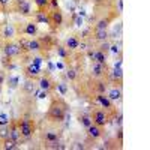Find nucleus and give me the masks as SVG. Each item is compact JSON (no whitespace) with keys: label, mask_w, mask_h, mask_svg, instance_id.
Segmentation results:
<instances>
[{"label":"nucleus","mask_w":150,"mask_h":150,"mask_svg":"<svg viewBox=\"0 0 150 150\" xmlns=\"http://www.w3.org/2000/svg\"><path fill=\"white\" fill-rule=\"evenodd\" d=\"M57 89H60L62 95L66 93V86H65V83H57Z\"/></svg>","instance_id":"obj_37"},{"label":"nucleus","mask_w":150,"mask_h":150,"mask_svg":"<svg viewBox=\"0 0 150 150\" xmlns=\"http://www.w3.org/2000/svg\"><path fill=\"white\" fill-rule=\"evenodd\" d=\"M6 78H8V77H6V71H5V69H0V84H2V86L5 84Z\"/></svg>","instance_id":"obj_35"},{"label":"nucleus","mask_w":150,"mask_h":150,"mask_svg":"<svg viewBox=\"0 0 150 150\" xmlns=\"http://www.w3.org/2000/svg\"><path fill=\"white\" fill-rule=\"evenodd\" d=\"M38 87H39V90L47 92L48 95H53L57 90V81L54 80L51 74L45 71V72H42L41 78L38 80Z\"/></svg>","instance_id":"obj_8"},{"label":"nucleus","mask_w":150,"mask_h":150,"mask_svg":"<svg viewBox=\"0 0 150 150\" xmlns=\"http://www.w3.org/2000/svg\"><path fill=\"white\" fill-rule=\"evenodd\" d=\"M90 119H92V122L93 123H96V125H99V126H107V125L111 122V119H110V116L107 114V111L104 110V108H101L99 105H93L92 108H90Z\"/></svg>","instance_id":"obj_11"},{"label":"nucleus","mask_w":150,"mask_h":150,"mask_svg":"<svg viewBox=\"0 0 150 150\" xmlns=\"http://www.w3.org/2000/svg\"><path fill=\"white\" fill-rule=\"evenodd\" d=\"M114 140H116L119 149H122V147H123V128H122V126H119V129H117V132H116V137H114Z\"/></svg>","instance_id":"obj_31"},{"label":"nucleus","mask_w":150,"mask_h":150,"mask_svg":"<svg viewBox=\"0 0 150 150\" xmlns=\"http://www.w3.org/2000/svg\"><path fill=\"white\" fill-rule=\"evenodd\" d=\"M90 98H92V101H93V105H99L101 108H104L111 120L116 119V116L119 114L116 102H112L105 93H93V95H90Z\"/></svg>","instance_id":"obj_5"},{"label":"nucleus","mask_w":150,"mask_h":150,"mask_svg":"<svg viewBox=\"0 0 150 150\" xmlns=\"http://www.w3.org/2000/svg\"><path fill=\"white\" fill-rule=\"evenodd\" d=\"M68 102L62 96H53L50 101L48 110H47V120L51 125H60L63 123L68 114Z\"/></svg>","instance_id":"obj_1"},{"label":"nucleus","mask_w":150,"mask_h":150,"mask_svg":"<svg viewBox=\"0 0 150 150\" xmlns=\"http://www.w3.org/2000/svg\"><path fill=\"white\" fill-rule=\"evenodd\" d=\"M32 17H33V21L35 23H38V24L45 23L47 26H48V12H39V11H36V12H33V14H32Z\"/></svg>","instance_id":"obj_27"},{"label":"nucleus","mask_w":150,"mask_h":150,"mask_svg":"<svg viewBox=\"0 0 150 150\" xmlns=\"http://www.w3.org/2000/svg\"><path fill=\"white\" fill-rule=\"evenodd\" d=\"M80 42H81V36L80 35H69L66 39L63 41V45L69 50V51H78L80 48Z\"/></svg>","instance_id":"obj_18"},{"label":"nucleus","mask_w":150,"mask_h":150,"mask_svg":"<svg viewBox=\"0 0 150 150\" xmlns=\"http://www.w3.org/2000/svg\"><path fill=\"white\" fill-rule=\"evenodd\" d=\"M65 24V15L60 8L57 9H48V27L51 33H57L62 30Z\"/></svg>","instance_id":"obj_7"},{"label":"nucleus","mask_w":150,"mask_h":150,"mask_svg":"<svg viewBox=\"0 0 150 150\" xmlns=\"http://www.w3.org/2000/svg\"><path fill=\"white\" fill-rule=\"evenodd\" d=\"M86 144H96L101 138L105 137V128L104 126H99L96 123H92L86 128Z\"/></svg>","instance_id":"obj_10"},{"label":"nucleus","mask_w":150,"mask_h":150,"mask_svg":"<svg viewBox=\"0 0 150 150\" xmlns=\"http://www.w3.org/2000/svg\"><path fill=\"white\" fill-rule=\"evenodd\" d=\"M18 126H20V132H21V140H30L38 129L36 120L30 112H26V114H23L18 119Z\"/></svg>","instance_id":"obj_4"},{"label":"nucleus","mask_w":150,"mask_h":150,"mask_svg":"<svg viewBox=\"0 0 150 150\" xmlns=\"http://www.w3.org/2000/svg\"><path fill=\"white\" fill-rule=\"evenodd\" d=\"M33 3L36 6V11L39 12H48L50 9V0H33Z\"/></svg>","instance_id":"obj_30"},{"label":"nucleus","mask_w":150,"mask_h":150,"mask_svg":"<svg viewBox=\"0 0 150 150\" xmlns=\"http://www.w3.org/2000/svg\"><path fill=\"white\" fill-rule=\"evenodd\" d=\"M18 141H15V140H12V138H5V140H2L0 141V149L2 150H15V149H18Z\"/></svg>","instance_id":"obj_25"},{"label":"nucleus","mask_w":150,"mask_h":150,"mask_svg":"<svg viewBox=\"0 0 150 150\" xmlns=\"http://www.w3.org/2000/svg\"><path fill=\"white\" fill-rule=\"evenodd\" d=\"M2 90H3V86L0 84V95H2Z\"/></svg>","instance_id":"obj_39"},{"label":"nucleus","mask_w":150,"mask_h":150,"mask_svg":"<svg viewBox=\"0 0 150 150\" xmlns=\"http://www.w3.org/2000/svg\"><path fill=\"white\" fill-rule=\"evenodd\" d=\"M0 38L3 41H8V39H15L17 35H15V29H14V24H3L2 27V32H0Z\"/></svg>","instance_id":"obj_23"},{"label":"nucleus","mask_w":150,"mask_h":150,"mask_svg":"<svg viewBox=\"0 0 150 150\" xmlns=\"http://www.w3.org/2000/svg\"><path fill=\"white\" fill-rule=\"evenodd\" d=\"M9 12L12 14H20L23 17H32L33 11H32V3L30 0H12Z\"/></svg>","instance_id":"obj_9"},{"label":"nucleus","mask_w":150,"mask_h":150,"mask_svg":"<svg viewBox=\"0 0 150 150\" xmlns=\"http://www.w3.org/2000/svg\"><path fill=\"white\" fill-rule=\"evenodd\" d=\"M2 27H3V24H2V21H0V32H2Z\"/></svg>","instance_id":"obj_40"},{"label":"nucleus","mask_w":150,"mask_h":150,"mask_svg":"<svg viewBox=\"0 0 150 150\" xmlns=\"http://www.w3.org/2000/svg\"><path fill=\"white\" fill-rule=\"evenodd\" d=\"M9 137V128H8V125H0V141L8 138Z\"/></svg>","instance_id":"obj_32"},{"label":"nucleus","mask_w":150,"mask_h":150,"mask_svg":"<svg viewBox=\"0 0 150 150\" xmlns=\"http://www.w3.org/2000/svg\"><path fill=\"white\" fill-rule=\"evenodd\" d=\"M35 90H36V81H33V80H26L21 84V93L23 95H33Z\"/></svg>","instance_id":"obj_24"},{"label":"nucleus","mask_w":150,"mask_h":150,"mask_svg":"<svg viewBox=\"0 0 150 150\" xmlns=\"http://www.w3.org/2000/svg\"><path fill=\"white\" fill-rule=\"evenodd\" d=\"M14 29H15V35L17 36H26V38H35L39 35V24L35 23L33 20L21 23V21H15L14 23Z\"/></svg>","instance_id":"obj_6"},{"label":"nucleus","mask_w":150,"mask_h":150,"mask_svg":"<svg viewBox=\"0 0 150 150\" xmlns=\"http://www.w3.org/2000/svg\"><path fill=\"white\" fill-rule=\"evenodd\" d=\"M41 143L45 149H51V150H57V149H65L62 138H63V132L60 129H44L39 135Z\"/></svg>","instance_id":"obj_3"},{"label":"nucleus","mask_w":150,"mask_h":150,"mask_svg":"<svg viewBox=\"0 0 150 150\" xmlns=\"http://www.w3.org/2000/svg\"><path fill=\"white\" fill-rule=\"evenodd\" d=\"M59 6V0H50V9H57Z\"/></svg>","instance_id":"obj_36"},{"label":"nucleus","mask_w":150,"mask_h":150,"mask_svg":"<svg viewBox=\"0 0 150 150\" xmlns=\"http://www.w3.org/2000/svg\"><path fill=\"white\" fill-rule=\"evenodd\" d=\"M77 120H78V123L81 125L83 128H87L89 125L93 123L92 119H90V114H89V112H78V114H77Z\"/></svg>","instance_id":"obj_26"},{"label":"nucleus","mask_w":150,"mask_h":150,"mask_svg":"<svg viewBox=\"0 0 150 150\" xmlns=\"http://www.w3.org/2000/svg\"><path fill=\"white\" fill-rule=\"evenodd\" d=\"M2 56L12 57V59H20V57H21L20 48H18V45H17L15 39H8V41H3V44H2Z\"/></svg>","instance_id":"obj_13"},{"label":"nucleus","mask_w":150,"mask_h":150,"mask_svg":"<svg viewBox=\"0 0 150 150\" xmlns=\"http://www.w3.org/2000/svg\"><path fill=\"white\" fill-rule=\"evenodd\" d=\"M80 75V63H69L66 65V78L69 83H75Z\"/></svg>","instance_id":"obj_19"},{"label":"nucleus","mask_w":150,"mask_h":150,"mask_svg":"<svg viewBox=\"0 0 150 150\" xmlns=\"http://www.w3.org/2000/svg\"><path fill=\"white\" fill-rule=\"evenodd\" d=\"M108 74H110L108 63L102 65V63H98V62H92V65H90V78L108 80Z\"/></svg>","instance_id":"obj_12"},{"label":"nucleus","mask_w":150,"mask_h":150,"mask_svg":"<svg viewBox=\"0 0 150 150\" xmlns=\"http://www.w3.org/2000/svg\"><path fill=\"white\" fill-rule=\"evenodd\" d=\"M9 128V138L15 140V141H21V132H20V126H18V119H12L8 123Z\"/></svg>","instance_id":"obj_20"},{"label":"nucleus","mask_w":150,"mask_h":150,"mask_svg":"<svg viewBox=\"0 0 150 150\" xmlns=\"http://www.w3.org/2000/svg\"><path fill=\"white\" fill-rule=\"evenodd\" d=\"M95 21L99 18H108L114 21L120 17V11L116 6V0H95Z\"/></svg>","instance_id":"obj_2"},{"label":"nucleus","mask_w":150,"mask_h":150,"mask_svg":"<svg viewBox=\"0 0 150 150\" xmlns=\"http://www.w3.org/2000/svg\"><path fill=\"white\" fill-rule=\"evenodd\" d=\"M17 83H18V78H12L11 80V87H17Z\"/></svg>","instance_id":"obj_38"},{"label":"nucleus","mask_w":150,"mask_h":150,"mask_svg":"<svg viewBox=\"0 0 150 150\" xmlns=\"http://www.w3.org/2000/svg\"><path fill=\"white\" fill-rule=\"evenodd\" d=\"M108 83L112 84V86H119V87L123 86V71H122L120 65L116 66L112 71L110 69V74H108Z\"/></svg>","instance_id":"obj_16"},{"label":"nucleus","mask_w":150,"mask_h":150,"mask_svg":"<svg viewBox=\"0 0 150 150\" xmlns=\"http://www.w3.org/2000/svg\"><path fill=\"white\" fill-rule=\"evenodd\" d=\"M38 39L41 41L42 47L45 48V51L50 54L51 50H54V47L57 45V41L54 39V36H51L50 33H42V35H38Z\"/></svg>","instance_id":"obj_17"},{"label":"nucleus","mask_w":150,"mask_h":150,"mask_svg":"<svg viewBox=\"0 0 150 150\" xmlns=\"http://www.w3.org/2000/svg\"><path fill=\"white\" fill-rule=\"evenodd\" d=\"M23 75H24V78L26 80H33L38 83V80L41 78V75H42V68L39 66H36L33 63H26V65H23Z\"/></svg>","instance_id":"obj_14"},{"label":"nucleus","mask_w":150,"mask_h":150,"mask_svg":"<svg viewBox=\"0 0 150 150\" xmlns=\"http://www.w3.org/2000/svg\"><path fill=\"white\" fill-rule=\"evenodd\" d=\"M29 51H30V54H41L42 57H48L50 56L45 51V48L42 47L41 41L38 39V36L30 38V39H29Z\"/></svg>","instance_id":"obj_15"},{"label":"nucleus","mask_w":150,"mask_h":150,"mask_svg":"<svg viewBox=\"0 0 150 150\" xmlns=\"http://www.w3.org/2000/svg\"><path fill=\"white\" fill-rule=\"evenodd\" d=\"M71 149H75V150L81 149V150H84V149H87V146H86V143H80V141H77V143H74V144L71 146Z\"/></svg>","instance_id":"obj_34"},{"label":"nucleus","mask_w":150,"mask_h":150,"mask_svg":"<svg viewBox=\"0 0 150 150\" xmlns=\"http://www.w3.org/2000/svg\"><path fill=\"white\" fill-rule=\"evenodd\" d=\"M11 2H12V0H0V12H3V14L9 12Z\"/></svg>","instance_id":"obj_33"},{"label":"nucleus","mask_w":150,"mask_h":150,"mask_svg":"<svg viewBox=\"0 0 150 150\" xmlns=\"http://www.w3.org/2000/svg\"><path fill=\"white\" fill-rule=\"evenodd\" d=\"M92 62H98V63H102V65H105V63H108V56H107L105 53H102L101 50L95 48V56H93Z\"/></svg>","instance_id":"obj_29"},{"label":"nucleus","mask_w":150,"mask_h":150,"mask_svg":"<svg viewBox=\"0 0 150 150\" xmlns=\"http://www.w3.org/2000/svg\"><path fill=\"white\" fill-rule=\"evenodd\" d=\"M105 95L111 99L112 102H117V101H122L123 98V92H122V87L119 86H108V89L105 92Z\"/></svg>","instance_id":"obj_21"},{"label":"nucleus","mask_w":150,"mask_h":150,"mask_svg":"<svg viewBox=\"0 0 150 150\" xmlns=\"http://www.w3.org/2000/svg\"><path fill=\"white\" fill-rule=\"evenodd\" d=\"M15 62H17V59L2 56V60H0V63H2V66H3L5 71H12V69L15 68Z\"/></svg>","instance_id":"obj_28"},{"label":"nucleus","mask_w":150,"mask_h":150,"mask_svg":"<svg viewBox=\"0 0 150 150\" xmlns=\"http://www.w3.org/2000/svg\"><path fill=\"white\" fill-rule=\"evenodd\" d=\"M29 39H30V38H26V36H17L15 38V42H17V45L20 48L21 56L30 54V51H29Z\"/></svg>","instance_id":"obj_22"}]
</instances>
